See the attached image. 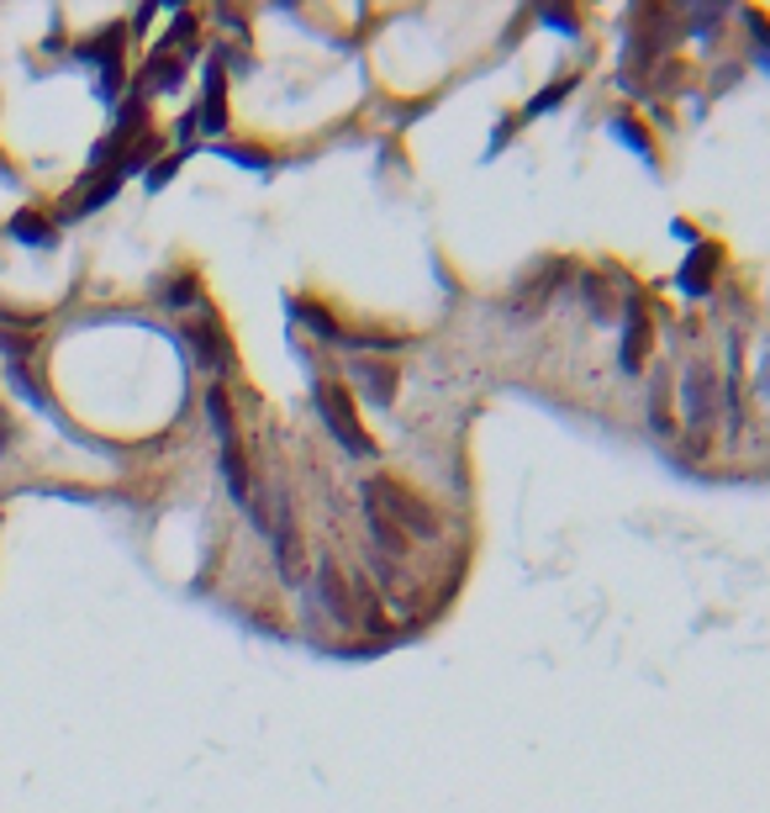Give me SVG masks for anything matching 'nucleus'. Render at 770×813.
<instances>
[{
	"mask_svg": "<svg viewBox=\"0 0 770 813\" xmlns=\"http://www.w3.org/2000/svg\"><path fill=\"white\" fill-rule=\"evenodd\" d=\"M296 317L306 323V328H317L323 338H338V328H332V317H327V312H317L312 302H296Z\"/></svg>",
	"mask_w": 770,
	"mask_h": 813,
	"instance_id": "4468645a",
	"label": "nucleus"
},
{
	"mask_svg": "<svg viewBox=\"0 0 770 813\" xmlns=\"http://www.w3.org/2000/svg\"><path fill=\"white\" fill-rule=\"evenodd\" d=\"M317 413H323V422L332 428V439H338L349 454H370V450H375V444H370V433H364L359 418H354V402L343 396L338 381H317Z\"/></svg>",
	"mask_w": 770,
	"mask_h": 813,
	"instance_id": "20e7f679",
	"label": "nucleus"
},
{
	"mask_svg": "<svg viewBox=\"0 0 770 813\" xmlns=\"http://www.w3.org/2000/svg\"><path fill=\"white\" fill-rule=\"evenodd\" d=\"M712 407H718V386H712V370L708 364H691L686 370V422L697 433L712 428Z\"/></svg>",
	"mask_w": 770,
	"mask_h": 813,
	"instance_id": "423d86ee",
	"label": "nucleus"
},
{
	"mask_svg": "<svg viewBox=\"0 0 770 813\" xmlns=\"http://www.w3.org/2000/svg\"><path fill=\"white\" fill-rule=\"evenodd\" d=\"M650 413H654V428H660V433H676V428H670V386H665V381L654 386Z\"/></svg>",
	"mask_w": 770,
	"mask_h": 813,
	"instance_id": "ddd939ff",
	"label": "nucleus"
},
{
	"mask_svg": "<svg viewBox=\"0 0 770 813\" xmlns=\"http://www.w3.org/2000/svg\"><path fill=\"white\" fill-rule=\"evenodd\" d=\"M175 170H179V159H159V164H153V175H149V185H164Z\"/></svg>",
	"mask_w": 770,
	"mask_h": 813,
	"instance_id": "2eb2a0df",
	"label": "nucleus"
},
{
	"mask_svg": "<svg viewBox=\"0 0 770 813\" xmlns=\"http://www.w3.org/2000/svg\"><path fill=\"white\" fill-rule=\"evenodd\" d=\"M185 344L196 349V360L207 364V370H228L233 364V349H228V333L217 317H196L190 328H185Z\"/></svg>",
	"mask_w": 770,
	"mask_h": 813,
	"instance_id": "39448f33",
	"label": "nucleus"
},
{
	"mask_svg": "<svg viewBox=\"0 0 770 813\" xmlns=\"http://www.w3.org/2000/svg\"><path fill=\"white\" fill-rule=\"evenodd\" d=\"M11 444V422H5V413H0V450Z\"/></svg>",
	"mask_w": 770,
	"mask_h": 813,
	"instance_id": "dca6fc26",
	"label": "nucleus"
},
{
	"mask_svg": "<svg viewBox=\"0 0 770 813\" xmlns=\"http://www.w3.org/2000/svg\"><path fill=\"white\" fill-rule=\"evenodd\" d=\"M364 497H370V512H381L390 529L401 523V529H412V534H422V539H433V534H439V518H433V508H428L417 491H407L401 481L375 476V481L364 486Z\"/></svg>",
	"mask_w": 770,
	"mask_h": 813,
	"instance_id": "f03ea898",
	"label": "nucleus"
},
{
	"mask_svg": "<svg viewBox=\"0 0 770 813\" xmlns=\"http://www.w3.org/2000/svg\"><path fill=\"white\" fill-rule=\"evenodd\" d=\"M201 127L207 132H222L228 127V74H222V63L211 59L207 63V95H201Z\"/></svg>",
	"mask_w": 770,
	"mask_h": 813,
	"instance_id": "6e6552de",
	"label": "nucleus"
},
{
	"mask_svg": "<svg viewBox=\"0 0 770 813\" xmlns=\"http://www.w3.org/2000/svg\"><path fill=\"white\" fill-rule=\"evenodd\" d=\"M207 413H211V428H217V450H222V481H228V491L237 502H248V460H243V444H237L228 386H211L207 392Z\"/></svg>",
	"mask_w": 770,
	"mask_h": 813,
	"instance_id": "7ed1b4c3",
	"label": "nucleus"
},
{
	"mask_svg": "<svg viewBox=\"0 0 770 813\" xmlns=\"http://www.w3.org/2000/svg\"><path fill=\"white\" fill-rule=\"evenodd\" d=\"M354 381H359V386H364L370 396H375V402H390V396H396V370H390V364L359 360V364H354Z\"/></svg>",
	"mask_w": 770,
	"mask_h": 813,
	"instance_id": "9b49d317",
	"label": "nucleus"
},
{
	"mask_svg": "<svg viewBox=\"0 0 770 813\" xmlns=\"http://www.w3.org/2000/svg\"><path fill=\"white\" fill-rule=\"evenodd\" d=\"M0 175H5V170H0Z\"/></svg>",
	"mask_w": 770,
	"mask_h": 813,
	"instance_id": "f3484780",
	"label": "nucleus"
},
{
	"mask_svg": "<svg viewBox=\"0 0 770 813\" xmlns=\"http://www.w3.org/2000/svg\"><path fill=\"white\" fill-rule=\"evenodd\" d=\"M323 603H327V613H332L338 624H354V597H349V581L338 576V566H332V560H323Z\"/></svg>",
	"mask_w": 770,
	"mask_h": 813,
	"instance_id": "1a4fd4ad",
	"label": "nucleus"
},
{
	"mask_svg": "<svg viewBox=\"0 0 770 813\" xmlns=\"http://www.w3.org/2000/svg\"><path fill=\"white\" fill-rule=\"evenodd\" d=\"M11 233H16V239H27V243H54V228H48V222H37V211H22V217L11 222Z\"/></svg>",
	"mask_w": 770,
	"mask_h": 813,
	"instance_id": "f8f14e48",
	"label": "nucleus"
},
{
	"mask_svg": "<svg viewBox=\"0 0 770 813\" xmlns=\"http://www.w3.org/2000/svg\"><path fill=\"white\" fill-rule=\"evenodd\" d=\"M117 43H127V27H106L101 32V37H95V43H85V48H80V54H85L90 63H101V74H106V69H121V48Z\"/></svg>",
	"mask_w": 770,
	"mask_h": 813,
	"instance_id": "9d476101",
	"label": "nucleus"
},
{
	"mask_svg": "<svg viewBox=\"0 0 770 813\" xmlns=\"http://www.w3.org/2000/svg\"><path fill=\"white\" fill-rule=\"evenodd\" d=\"M280 518H275V555H280V576L285 581H301V539H296V518L285 508V497H280Z\"/></svg>",
	"mask_w": 770,
	"mask_h": 813,
	"instance_id": "0eeeda50",
	"label": "nucleus"
},
{
	"mask_svg": "<svg viewBox=\"0 0 770 813\" xmlns=\"http://www.w3.org/2000/svg\"><path fill=\"white\" fill-rule=\"evenodd\" d=\"M196 59V16L190 11H179V22H175V32L159 43L149 54V63H143V74H138V85L149 95H159V91H175L179 80H185V63Z\"/></svg>",
	"mask_w": 770,
	"mask_h": 813,
	"instance_id": "f257e3e1",
	"label": "nucleus"
}]
</instances>
